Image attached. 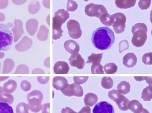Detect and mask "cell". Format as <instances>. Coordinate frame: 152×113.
Instances as JSON below:
<instances>
[{"mask_svg":"<svg viewBox=\"0 0 152 113\" xmlns=\"http://www.w3.org/2000/svg\"><path fill=\"white\" fill-rule=\"evenodd\" d=\"M142 105L138 100H133L129 102V109L134 113H139L143 109Z\"/></svg>","mask_w":152,"mask_h":113,"instance_id":"obj_19","label":"cell"},{"mask_svg":"<svg viewBox=\"0 0 152 113\" xmlns=\"http://www.w3.org/2000/svg\"><path fill=\"white\" fill-rule=\"evenodd\" d=\"M93 113H115V110L112 105L104 101L98 103L94 106Z\"/></svg>","mask_w":152,"mask_h":113,"instance_id":"obj_10","label":"cell"},{"mask_svg":"<svg viewBox=\"0 0 152 113\" xmlns=\"http://www.w3.org/2000/svg\"><path fill=\"white\" fill-rule=\"evenodd\" d=\"M98 98L95 94L92 93H89L85 95L84 99L85 105L92 106L97 103Z\"/></svg>","mask_w":152,"mask_h":113,"instance_id":"obj_18","label":"cell"},{"mask_svg":"<svg viewBox=\"0 0 152 113\" xmlns=\"http://www.w3.org/2000/svg\"><path fill=\"white\" fill-rule=\"evenodd\" d=\"M139 113H150L149 112V111L148 110H146V109H145V108H143V110H142V112H141Z\"/></svg>","mask_w":152,"mask_h":113,"instance_id":"obj_46","label":"cell"},{"mask_svg":"<svg viewBox=\"0 0 152 113\" xmlns=\"http://www.w3.org/2000/svg\"><path fill=\"white\" fill-rule=\"evenodd\" d=\"M17 87V82L15 80H10L4 85L2 89L4 93L11 94L16 90Z\"/></svg>","mask_w":152,"mask_h":113,"instance_id":"obj_16","label":"cell"},{"mask_svg":"<svg viewBox=\"0 0 152 113\" xmlns=\"http://www.w3.org/2000/svg\"><path fill=\"white\" fill-rule=\"evenodd\" d=\"M151 0L150 1H140L138 3V5H139V8L141 9H147L150 7L151 5Z\"/></svg>","mask_w":152,"mask_h":113,"instance_id":"obj_35","label":"cell"},{"mask_svg":"<svg viewBox=\"0 0 152 113\" xmlns=\"http://www.w3.org/2000/svg\"><path fill=\"white\" fill-rule=\"evenodd\" d=\"M129 102L130 101L127 98L122 95L116 103L120 110L126 111L129 109Z\"/></svg>","mask_w":152,"mask_h":113,"instance_id":"obj_17","label":"cell"},{"mask_svg":"<svg viewBox=\"0 0 152 113\" xmlns=\"http://www.w3.org/2000/svg\"><path fill=\"white\" fill-rule=\"evenodd\" d=\"M16 113H28V105L25 103L18 104L16 107Z\"/></svg>","mask_w":152,"mask_h":113,"instance_id":"obj_30","label":"cell"},{"mask_svg":"<svg viewBox=\"0 0 152 113\" xmlns=\"http://www.w3.org/2000/svg\"><path fill=\"white\" fill-rule=\"evenodd\" d=\"M152 97V86H149L144 89L142 94V98L145 101H150Z\"/></svg>","mask_w":152,"mask_h":113,"instance_id":"obj_24","label":"cell"},{"mask_svg":"<svg viewBox=\"0 0 152 113\" xmlns=\"http://www.w3.org/2000/svg\"><path fill=\"white\" fill-rule=\"evenodd\" d=\"M49 109H50V104L47 103V104H45L42 106V113H49Z\"/></svg>","mask_w":152,"mask_h":113,"instance_id":"obj_39","label":"cell"},{"mask_svg":"<svg viewBox=\"0 0 152 113\" xmlns=\"http://www.w3.org/2000/svg\"><path fill=\"white\" fill-rule=\"evenodd\" d=\"M53 85L56 89L61 91L68 85V82L64 77H56L53 79Z\"/></svg>","mask_w":152,"mask_h":113,"instance_id":"obj_15","label":"cell"},{"mask_svg":"<svg viewBox=\"0 0 152 113\" xmlns=\"http://www.w3.org/2000/svg\"><path fill=\"white\" fill-rule=\"evenodd\" d=\"M147 26L144 23H137L132 27L133 36L132 43L136 47H141L144 45L147 39Z\"/></svg>","mask_w":152,"mask_h":113,"instance_id":"obj_3","label":"cell"},{"mask_svg":"<svg viewBox=\"0 0 152 113\" xmlns=\"http://www.w3.org/2000/svg\"><path fill=\"white\" fill-rule=\"evenodd\" d=\"M61 113H78L74 111L70 107H66L63 108L61 111Z\"/></svg>","mask_w":152,"mask_h":113,"instance_id":"obj_42","label":"cell"},{"mask_svg":"<svg viewBox=\"0 0 152 113\" xmlns=\"http://www.w3.org/2000/svg\"><path fill=\"white\" fill-rule=\"evenodd\" d=\"M4 92H3L2 88L0 86V102H2L4 96Z\"/></svg>","mask_w":152,"mask_h":113,"instance_id":"obj_43","label":"cell"},{"mask_svg":"<svg viewBox=\"0 0 152 113\" xmlns=\"http://www.w3.org/2000/svg\"><path fill=\"white\" fill-rule=\"evenodd\" d=\"M113 19V28L117 34H121L126 28V17L121 12H117L112 15Z\"/></svg>","mask_w":152,"mask_h":113,"instance_id":"obj_7","label":"cell"},{"mask_svg":"<svg viewBox=\"0 0 152 113\" xmlns=\"http://www.w3.org/2000/svg\"><path fill=\"white\" fill-rule=\"evenodd\" d=\"M0 64H1V63H0ZM0 65H1V64H0Z\"/></svg>","mask_w":152,"mask_h":113,"instance_id":"obj_47","label":"cell"},{"mask_svg":"<svg viewBox=\"0 0 152 113\" xmlns=\"http://www.w3.org/2000/svg\"><path fill=\"white\" fill-rule=\"evenodd\" d=\"M92 43L98 50L109 49L115 41V35L110 28L107 27L96 29L92 35Z\"/></svg>","mask_w":152,"mask_h":113,"instance_id":"obj_1","label":"cell"},{"mask_svg":"<svg viewBox=\"0 0 152 113\" xmlns=\"http://www.w3.org/2000/svg\"><path fill=\"white\" fill-rule=\"evenodd\" d=\"M20 87L24 91H28L30 90L31 88V85L28 81L27 80H24L22 81L20 84Z\"/></svg>","mask_w":152,"mask_h":113,"instance_id":"obj_38","label":"cell"},{"mask_svg":"<svg viewBox=\"0 0 152 113\" xmlns=\"http://www.w3.org/2000/svg\"><path fill=\"white\" fill-rule=\"evenodd\" d=\"M99 19L101 23L106 26H110L113 25V18L108 13L103 14Z\"/></svg>","mask_w":152,"mask_h":113,"instance_id":"obj_23","label":"cell"},{"mask_svg":"<svg viewBox=\"0 0 152 113\" xmlns=\"http://www.w3.org/2000/svg\"><path fill=\"white\" fill-rule=\"evenodd\" d=\"M68 34L73 39H77L81 37L82 31L78 21L75 20H70L66 24Z\"/></svg>","mask_w":152,"mask_h":113,"instance_id":"obj_8","label":"cell"},{"mask_svg":"<svg viewBox=\"0 0 152 113\" xmlns=\"http://www.w3.org/2000/svg\"><path fill=\"white\" fill-rule=\"evenodd\" d=\"M37 80L40 84H45L48 82L49 77H38Z\"/></svg>","mask_w":152,"mask_h":113,"instance_id":"obj_40","label":"cell"},{"mask_svg":"<svg viewBox=\"0 0 152 113\" xmlns=\"http://www.w3.org/2000/svg\"><path fill=\"white\" fill-rule=\"evenodd\" d=\"M69 18V13L64 9H59L55 13L53 18V39L57 40L62 36L64 32L61 26Z\"/></svg>","mask_w":152,"mask_h":113,"instance_id":"obj_2","label":"cell"},{"mask_svg":"<svg viewBox=\"0 0 152 113\" xmlns=\"http://www.w3.org/2000/svg\"><path fill=\"white\" fill-rule=\"evenodd\" d=\"M136 1H115L116 6L120 9H128L134 6Z\"/></svg>","mask_w":152,"mask_h":113,"instance_id":"obj_20","label":"cell"},{"mask_svg":"<svg viewBox=\"0 0 152 113\" xmlns=\"http://www.w3.org/2000/svg\"><path fill=\"white\" fill-rule=\"evenodd\" d=\"M103 69L107 74H114L116 72L118 67L114 63H110L106 64L103 67Z\"/></svg>","mask_w":152,"mask_h":113,"instance_id":"obj_25","label":"cell"},{"mask_svg":"<svg viewBox=\"0 0 152 113\" xmlns=\"http://www.w3.org/2000/svg\"><path fill=\"white\" fill-rule=\"evenodd\" d=\"M28 109L34 113L39 112L42 108L41 102L43 99V95L41 91L34 90L27 96Z\"/></svg>","mask_w":152,"mask_h":113,"instance_id":"obj_5","label":"cell"},{"mask_svg":"<svg viewBox=\"0 0 152 113\" xmlns=\"http://www.w3.org/2000/svg\"><path fill=\"white\" fill-rule=\"evenodd\" d=\"M10 27L0 24V51H9L12 44L13 35L9 29Z\"/></svg>","mask_w":152,"mask_h":113,"instance_id":"obj_4","label":"cell"},{"mask_svg":"<svg viewBox=\"0 0 152 113\" xmlns=\"http://www.w3.org/2000/svg\"><path fill=\"white\" fill-rule=\"evenodd\" d=\"M64 47L65 50L71 54L78 53L80 51V47L79 44L73 40L66 41L64 44Z\"/></svg>","mask_w":152,"mask_h":113,"instance_id":"obj_13","label":"cell"},{"mask_svg":"<svg viewBox=\"0 0 152 113\" xmlns=\"http://www.w3.org/2000/svg\"><path fill=\"white\" fill-rule=\"evenodd\" d=\"M117 89L121 94L126 95L130 91V84L126 81H122L118 85Z\"/></svg>","mask_w":152,"mask_h":113,"instance_id":"obj_21","label":"cell"},{"mask_svg":"<svg viewBox=\"0 0 152 113\" xmlns=\"http://www.w3.org/2000/svg\"><path fill=\"white\" fill-rule=\"evenodd\" d=\"M79 113H91V109L89 106H85L80 111Z\"/></svg>","mask_w":152,"mask_h":113,"instance_id":"obj_41","label":"cell"},{"mask_svg":"<svg viewBox=\"0 0 152 113\" xmlns=\"http://www.w3.org/2000/svg\"><path fill=\"white\" fill-rule=\"evenodd\" d=\"M137 57L132 53H129L123 58V63L127 68H132L136 64Z\"/></svg>","mask_w":152,"mask_h":113,"instance_id":"obj_12","label":"cell"},{"mask_svg":"<svg viewBox=\"0 0 152 113\" xmlns=\"http://www.w3.org/2000/svg\"><path fill=\"white\" fill-rule=\"evenodd\" d=\"M69 61L71 66L76 67L78 69H83L85 66V63L84 59L78 53L72 54Z\"/></svg>","mask_w":152,"mask_h":113,"instance_id":"obj_11","label":"cell"},{"mask_svg":"<svg viewBox=\"0 0 152 113\" xmlns=\"http://www.w3.org/2000/svg\"><path fill=\"white\" fill-rule=\"evenodd\" d=\"M78 6L77 3L75 1H67V5H66L67 11L71 12L75 11L77 9Z\"/></svg>","mask_w":152,"mask_h":113,"instance_id":"obj_32","label":"cell"},{"mask_svg":"<svg viewBox=\"0 0 152 113\" xmlns=\"http://www.w3.org/2000/svg\"><path fill=\"white\" fill-rule=\"evenodd\" d=\"M0 113H14V112L9 104L0 102Z\"/></svg>","mask_w":152,"mask_h":113,"instance_id":"obj_27","label":"cell"},{"mask_svg":"<svg viewBox=\"0 0 152 113\" xmlns=\"http://www.w3.org/2000/svg\"><path fill=\"white\" fill-rule=\"evenodd\" d=\"M103 54H94L92 53L91 55L88 57V60L87 63H92L93 64H100L101 62Z\"/></svg>","mask_w":152,"mask_h":113,"instance_id":"obj_22","label":"cell"},{"mask_svg":"<svg viewBox=\"0 0 152 113\" xmlns=\"http://www.w3.org/2000/svg\"><path fill=\"white\" fill-rule=\"evenodd\" d=\"M152 53L145 54L142 56V62L145 64H152Z\"/></svg>","mask_w":152,"mask_h":113,"instance_id":"obj_33","label":"cell"},{"mask_svg":"<svg viewBox=\"0 0 152 113\" xmlns=\"http://www.w3.org/2000/svg\"><path fill=\"white\" fill-rule=\"evenodd\" d=\"M103 66L100 64H92L91 66V73L92 74H104Z\"/></svg>","mask_w":152,"mask_h":113,"instance_id":"obj_31","label":"cell"},{"mask_svg":"<svg viewBox=\"0 0 152 113\" xmlns=\"http://www.w3.org/2000/svg\"><path fill=\"white\" fill-rule=\"evenodd\" d=\"M29 72L28 67L25 65H20L18 67L14 73H28Z\"/></svg>","mask_w":152,"mask_h":113,"instance_id":"obj_36","label":"cell"},{"mask_svg":"<svg viewBox=\"0 0 152 113\" xmlns=\"http://www.w3.org/2000/svg\"><path fill=\"white\" fill-rule=\"evenodd\" d=\"M61 92L67 96L82 97L83 95V91L81 86L75 83L72 85L68 84L62 90Z\"/></svg>","mask_w":152,"mask_h":113,"instance_id":"obj_9","label":"cell"},{"mask_svg":"<svg viewBox=\"0 0 152 113\" xmlns=\"http://www.w3.org/2000/svg\"><path fill=\"white\" fill-rule=\"evenodd\" d=\"M14 65V62L12 60H11V61H9V62H8V59L5 60L4 64L3 73H8L10 72L13 69Z\"/></svg>","mask_w":152,"mask_h":113,"instance_id":"obj_28","label":"cell"},{"mask_svg":"<svg viewBox=\"0 0 152 113\" xmlns=\"http://www.w3.org/2000/svg\"><path fill=\"white\" fill-rule=\"evenodd\" d=\"M9 77H0V82L3 80H5L7 79Z\"/></svg>","mask_w":152,"mask_h":113,"instance_id":"obj_45","label":"cell"},{"mask_svg":"<svg viewBox=\"0 0 152 113\" xmlns=\"http://www.w3.org/2000/svg\"><path fill=\"white\" fill-rule=\"evenodd\" d=\"M85 12L88 16L96 17L99 19L103 14L108 13L107 9L103 5L94 3H91L86 5Z\"/></svg>","mask_w":152,"mask_h":113,"instance_id":"obj_6","label":"cell"},{"mask_svg":"<svg viewBox=\"0 0 152 113\" xmlns=\"http://www.w3.org/2000/svg\"><path fill=\"white\" fill-rule=\"evenodd\" d=\"M69 70V67L67 63L59 61L54 66V71L56 74H66Z\"/></svg>","mask_w":152,"mask_h":113,"instance_id":"obj_14","label":"cell"},{"mask_svg":"<svg viewBox=\"0 0 152 113\" xmlns=\"http://www.w3.org/2000/svg\"><path fill=\"white\" fill-rule=\"evenodd\" d=\"M146 77H134L135 79L137 81H141L146 79Z\"/></svg>","mask_w":152,"mask_h":113,"instance_id":"obj_44","label":"cell"},{"mask_svg":"<svg viewBox=\"0 0 152 113\" xmlns=\"http://www.w3.org/2000/svg\"><path fill=\"white\" fill-rule=\"evenodd\" d=\"M119 52L122 53L123 51L129 48L128 42L126 40H123L119 43Z\"/></svg>","mask_w":152,"mask_h":113,"instance_id":"obj_37","label":"cell"},{"mask_svg":"<svg viewBox=\"0 0 152 113\" xmlns=\"http://www.w3.org/2000/svg\"><path fill=\"white\" fill-rule=\"evenodd\" d=\"M122 95L118 91L115 89L110 91L108 93L109 97L115 102H116Z\"/></svg>","mask_w":152,"mask_h":113,"instance_id":"obj_29","label":"cell"},{"mask_svg":"<svg viewBox=\"0 0 152 113\" xmlns=\"http://www.w3.org/2000/svg\"><path fill=\"white\" fill-rule=\"evenodd\" d=\"M101 85L104 88L109 89L113 87L114 81L110 77H105L102 80Z\"/></svg>","mask_w":152,"mask_h":113,"instance_id":"obj_26","label":"cell"},{"mask_svg":"<svg viewBox=\"0 0 152 113\" xmlns=\"http://www.w3.org/2000/svg\"><path fill=\"white\" fill-rule=\"evenodd\" d=\"M88 77H74V81L75 83L77 85L84 84L88 79Z\"/></svg>","mask_w":152,"mask_h":113,"instance_id":"obj_34","label":"cell"}]
</instances>
